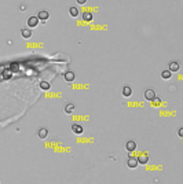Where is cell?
<instances>
[{
    "mask_svg": "<svg viewBox=\"0 0 183 184\" xmlns=\"http://www.w3.org/2000/svg\"><path fill=\"white\" fill-rule=\"evenodd\" d=\"M154 98H156V91L153 90V88H147V90L145 91V99L152 102Z\"/></svg>",
    "mask_w": 183,
    "mask_h": 184,
    "instance_id": "cell-1",
    "label": "cell"
},
{
    "mask_svg": "<svg viewBox=\"0 0 183 184\" xmlns=\"http://www.w3.org/2000/svg\"><path fill=\"white\" fill-rule=\"evenodd\" d=\"M37 23H39V18H37V15H32L28 18V26H29V29L31 28H36Z\"/></svg>",
    "mask_w": 183,
    "mask_h": 184,
    "instance_id": "cell-2",
    "label": "cell"
},
{
    "mask_svg": "<svg viewBox=\"0 0 183 184\" xmlns=\"http://www.w3.org/2000/svg\"><path fill=\"white\" fill-rule=\"evenodd\" d=\"M127 165H128V168L130 169H135L139 163H138V159H136L135 157H130L128 159H127Z\"/></svg>",
    "mask_w": 183,
    "mask_h": 184,
    "instance_id": "cell-3",
    "label": "cell"
},
{
    "mask_svg": "<svg viewBox=\"0 0 183 184\" xmlns=\"http://www.w3.org/2000/svg\"><path fill=\"white\" fill-rule=\"evenodd\" d=\"M63 79H65V81H68V83H72L76 79V74L72 70H68V72H65V74H63Z\"/></svg>",
    "mask_w": 183,
    "mask_h": 184,
    "instance_id": "cell-4",
    "label": "cell"
},
{
    "mask_svg": "<svg viewBox=\"0 0 183 184\" xmlns=\"http://www.w3.org/2000/svg\"><path fill=\"white\" fill-rule=\"evenodd\" d=\"M48 17H50V12L47 10H42L39 11V14H37V18L40 19V21H47Z\"/></svg>",
    "mask_w": 183,
    "mask_h": 184,
    "instance_id": "cell-5",
    "label": "cell"
},
{
    "mask_svg": "<svg viewBox=\"0 0 183 184\" xmlns=\"http://www.w3.org/2000/svg\"><path fill=\"white\" fill-rule=\"evenodd\" d=\"M135 148H136V143L134 142V140H128V142L125 143V150L127 151L132 153V151H135Z\"/></svg>",
    "mask_w": 183,
    "mask_h": 184,
    "instance_id": "cell-6",
    "label": "cell"
},
{
    "mask_svg": "<svg viewBox=\"0 0 183 184\" xmlns=\"http://www.w3.org/2000/svg\"><path fill=\"white\" fill-rule=\"evenodd\" d=\"M37 136L40 137V139H46L48 136V129L47 128H40V129H37Z\"/></svg>",
    "mask_w": 183,
    "mask_h": 184,
    "instance_id": "cell-7",
    "label": "cell"
},
{
    "mask_svg": "<svg viewBox=\"0 0 183 184\" xmlns=\"http://www.w3.org/2000/svg\"><path fill=\"white\" fill-rule=\"evenodd\" d=\"M168 70L172 73V72H178L179 70V63L175 62V61H172V62H169V65H168Z\"/></svg>",
    "mask_w": 183,
    "mask_h": 184,
    "instance_id": "cell-8",
    "label": "cell"
},
{
    "mask_svg": "<svg viewBox=\"0 0 183 184\" xmlns=\"http://www.w3.org/2000/svg\"><path fill=\"white\" fill-rule=\"evenodd\" d=\"M121 92H123V95H124L125 98H128V96H131V95H132V88H131L130 85H125V87H123Z\"/></svg>",
    "mask_w": 183,
    "mask_h": 184,
    "instance_id": "cell-9",
    "label": "cell"
},
{
    "mask_svg": "<svg viewBox=\"0 0 183 184\" xmlns=\"http://www.w3.org/2000/svg\"><path fill=\"white\" fill-rule=\"evenodd\" d=\"M74 109H76L74 103H66V106H65V113L66 114H72L74 111Z\"/></svg>",
    "mask_w": 183,
    "mask_h": 184,
    "instance_id": "cell-10",
    "label": "cell"
},
{
    "mask_svg": "<svg viewBox=\"0 0 183 184\" xmlns=\"http://www.w3.org/2000/svg\"><path fill=\"white\" fill-rule=\"evenodd\" d=\"M21 34L24 39H29V37H32V30L29 29V28H24L21 30Z\"/></svg>",
    "mask_w": 183,
    "mask_h": 184,
    "instance_id": "cell-11",
    "label": "cell"
},
{
    "mask_svg": "<svg viewBox=\"0 0 183 184\" xmlns=\"http://www.w3.org/2000/svg\"><path fill=\"white\" fill-rule=\"evenodd\" d=\"M136 159H138V163H142V165H146V163L149 162V157H147L146 154H143V155H141V157H138Z\"/></svg>",
    "mask_w": 183,
    "mask_h": 184,
    "instance_id": "cell-12",
    "label": "cell"
},
{
    "mask_svg": "<svg viewBox=\"0 0 183 184\" xmlns=\"http://www.w3.org/2000/svg\"><path fill=\"white\" fill-rule=\"evenodd\" d=\"M72 131H73L74 133H81V132H83V126L78 125V124H73V125H72Z\"/></svg>",
    "mask_w": 183,
    "mask_h": 184,
    "instance_id": "cell-13",
    "label": "cell"
},
{
    "mask_svg": "<svg viewBox=\"0 0 183 184\" xmlns=\"http://www.w3.org/2000/svg\"><path fill=\"white\" fill-rule=\"evenodd\" d=\"M171 76H172V73H171L169 70H164V72H161V77H162L164 80L171 79Z\"/></svg>",
    "mask_w": 183,
    "mask_h": 184,
    "instance_id": "cell-14",
    "label": "cell"
},
{
    "mask_svg": "<svg viewBox=\"0 0 183 184\" xmlns=\"http://www.w3.org/2000/svg\"><path fill=\"white\" fill-rule=\"evenodd\" d=\"M69 14H70L72 17H77L78 15V8L77 7H70V8H69Z\"/></svg>",
    "mask_w": 183,
    "mask_h": 184,
    "instance_id": "cell-15",
    "label": "cell"
},
{
    "mask_svg": "<svg viewBox=\"0 0 183 184\" xmlns=\"http://www.w3.org/2000/svg\"><path fill=\"white\" fill-rule=\"evenodd\" d=\"M50 87H51V85H50V83H48V81H42V83H40V88H42V90H44V91L50 90Z\"/></svg>",
    "mask_w": 183,
    "mask_h": 184,
    "instance_id": "cell-16",
    "label": "cell"
},
{
    "mask_svg": "<svg viewBox=\"0 0 183 184\" xmlns=\"http://www.w3.org/2000/svg\"><path fill=\"white\" fill-rule=\"evenodd\" d=\"M83 17H84L85 21H91V19H92V14H91V12H85Z\"/></svg>",
    "mask_w": 183,
    "mask_h": 184,
    "instance_id": "cell-17",
    "label": "cell"
},
{
    "mask_svg": "<svg viewBox=\"0 0 183 184\" xmlns=\"http://www.w3.org/2000/svg\"><path fill=\"white\" fill-rule=\"evenodd\" d=\"M178 135H179V137H183V128H179Z\"/></svg>",
    "mask_w": 183,
    "mask_h": 184,
    "instance_id": "cell-18",
    "label": "cell"
},
{
    "mask_svg": "<svg viewBox=\"0 0 183 184\" xmlns=\"http://www.w3.org/2000/svg\"><path fill=\"white\" fill-rule=\"evenodd\" d=\"M19 10H21V11H25V10H26V6H25V4H21V6H19Z\"/></svg>",
    "mask_w": 183,
    "mask_h": 184,
    "instance_id": "cell-19",
    "label": "cell"
},
{
    "mask_svg": "<svg viewBox=\"0 0 183 184\" xmlns=\"http://www.w3.org/2000/svg\"><path fill=\"white\" fill-rule=\"evenodd\" d=\"M85 1H87V0H77V3H78V4H84Z\"/></svg>",
    "mask_w": 183,
    "mask_h": 184,
    "instance_id": "cell-20",
    "label": "cell"
}]
</instances>
